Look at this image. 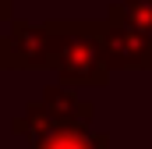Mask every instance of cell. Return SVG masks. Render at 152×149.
Here are the masks:
<instances>
[{
    "mask_svg": "<svg viewBox=\"0 0 152 149\" xmlns=\"http://www.w3.org/2000/svg\"><path fill=\"white\" fill-rule=\"evenodd\" d=\"M32 149H106V135H85V121H60L36 131Z\"/></svg>",
    "mask_w": 152,
    "mask_h": 149,
    "instance_id": "cell-1",
    "label": "cell"
}]
</instances>
